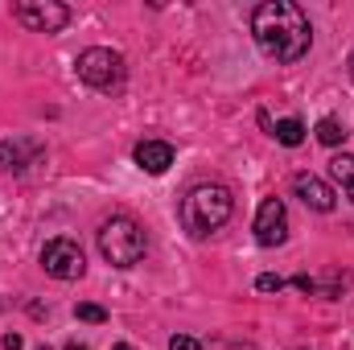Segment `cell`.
I'll list each match as a JSON object with an SVG mask.
<instances>
[{
  "label": "cell",
  "mask_w": 354,
  "mask_h": 350,
  "mask_svg": "<svg viewBox=\"0 0 354 350\" xmlns=\"http://www.w3.org/2000/svg\"><path fill=\"white\" fill-rule=\"evenodd\" d=\"M292 190H297V198H301L305 206H313V210H322V214H330V210H334V190H330V185H326L322 177H313V174H297Z\"/></svg>",
  "instance_id": "obj_8"
},
{
  "label": "cell",
  "mask_w": 354,
  "mask_h": 350,
  "mask_svg": "<svg viewBox=\"0 0 354 350\" xmlns=\"http://www.w3.org/2000/svg\"><path fill=\"white\" fill-rule=\"evenodd\" d=\"M75 313H79V322H95V326H99V322H107V313H103L99 305H79Z\"/></svg>",
  "instance_id": "obj_15"
},
{
  "label": "cell",
  "mask_w": 354,
  "mask_h": 350,
  "mask_svg": "<svg viewBox=\"0 0 354 350\" xmlns=\"http://www.w3.org/2000/svg\"><path fill=\"white\" fill-rule=\"evenodd\" d=\"M272 136H276L280 145H288V149H297V145L305 140V124H301V120H280V124L272 128Z\"/></svg>",
  "instance_id": "obj_12"
},
{
  "label": "cell",
  "mask_w": 354,
  "mask_h": 350,
  "mask_svg": "<svg viewBox=\"0 0 354 350\" xmlns=\"http://www.w3.org/2000/svg\"><path fill=\"white\" fill-rule=\"evenodd\" d=\"M111 350H132V347H128V342H120V347H111Z\"/></svg>",
  "instance_id": "obj_17"
},
{
  "label": "cell",
  "mask_w": 354,
  "mask_h": 350,
  "mask_svg": "<svg viewBox=\"0 0 354 350\" xmlns=\"http://www.w3.org/2000/svg\"><path fill=\"white\" fill-rule=\"evenodd\" d=\"M41 268L54 276V280H79L83 276V252H79V243H71V239H50L46 248H41Z\"/></svg>",
  "instance_id": "obj_6"
},
{
  "label": "cell",
  "mask_w": 354,
  "mask_h": 350,
  "mask_svg": "<svg viewBox=\"0 0 354 350\" xmlns=\"http://www.w3.org/2000/svg\"><path fill=\"white\" fill-rule=\"evenodd\" d=\"M351 79H354V54H351Z\"/></svg>",
  "instance_id": "obj_19"
},
{
  "label": "cell",
  "mask_w": 354,
  "mask_h": 350,
  "mask_svg": "<svg viewBox=\"0 0 354 350\" xmlns=\"http://www.w3.org/2000/svg\"><path fill=\"white\" fill-rule=\"evenodd\" d=\"M75 71H79V79L95 91H120L124 87V58L115 54V50H103V46H91L79 54V62H75Z\"/></svg>",
  "instance_id": "obj_4"
},
{
  "label": "cell",
  "mask_w": 354,
  "mask_h": 350,
  "mask_svg": "<svg viewBox=\"0 0 354 350\" xmlns=\"http://www.w3.org/2000/svg\"><path fill=\"white\" fill-rule=\"evenodd\" d=\"M12 12L33 33H58V29L71 25V8L66 4H54V0H17Z\"/></svg>",
  "instance_id": "obj_5"
},
{
  "label": "cell",
  "mask_w": 354,
  "mask_h": 350,
  "mask_svg": "<svg viewBox=\"0 0 354 350\" xmlns=\"http://www.w3.org/2000/svg\"><path fill=\"white\" fill-rule=\"evenodd\" d=\"M330 174H334V181L346 190V198L354 202V157L351 153H338V157L330 161Z\"/></svg>",
  "instance_id": "obj_11"
},
{
  "label": "cell",
  "mask_w": 354,
  "mask_h": 350,
  "mask_svg": "<svg viewBox=\"0 0 354 350\" xmlns=\"http://www.w3.org/2000/svg\"><path fill=\"white\" fill-rule=\"evenodd\" d=\"M136 165L153 177L165 174V169L174 165V145H165V140H145V145H136Z\"/></svg>",
  "instance_id": "obj_9"
},
{
  "label": "cell",
  "mask_w": 354,
  "mask_h": 350,
  "mask_svg": "<svg viewBox=\"0 0 354 350\" xmlns=\"http://www.w3.org/2000/svg\"><path fill=\"white\" fill-rule=\"evenodd\" d=\"M66 350H87V347H79V342H71V347H66Z\"/></svg>",
  "instance_id": "obj_18"
},
{
  "label": "cell",
  "mask_w": 354,
  "mask_h": 350,
  "mask_svg": "<svg viewBox=\"0 0 354 350\" xmlns=\"http://www.w3.org/2000/svg\"><path fill=\"white\" fill-rule=\"evenodd\" d=\"M169 350H202V347H198V338H185V334H174V338H169Z\"/></svg>",
  "instance_id": "obj_16"
},
{
  "label": "cell",
  "mask_w": 354,
  "mask_h": 350,
  "mask_svg": "<svg viewBox=\"0 0 354 350\" xmlns=\"http://www.w3.org/2000/svg\"><path fill=\"white\" fill-rule=\"evenodd\" d=\"M29 157H37V145H21V140L0 145V165L4 169H29Z\"/></svg>",
  "instance_id": "obj_10"
},
{
  "label": "cell",
  "mask_w": 354,
  "mask_h": 350,
  "mask_svg": "<svg viewBox=\"0 0 354 350\" xmlns=\"http://www.w3.org/2000/svg\"><path fill=\"white\" fill-rule=\"evenodd\" d=\"M252 33H256V46L264 50L272 62H301L309 54V42H313L309 17L297 4H288V0H264V4H256Z\"/></svg>",
  "instance_id": "obj_1"
},
{
  "label": "cell",
  "mask_w": 354,
  "mask_h": 350,
  "mask_svg": "<svg viewBox=\"0 0 354 350\" xmlns=\"http://www.w3.org/2000/svg\"><path fill=\"white\" fill-rule=\"evenodd\" d=\"M256 239H260V248H280L288 239V210L280 198H264V206L256 214Z\"/></svg>",
  "instance_id": "obj_7"
},
{
  "label": "cell",
  "mask_w": 354,
  "mask_h": 350,
  "mask_svg": "<svg viewBox=\"0 0 354 350\" xmlns=\"http://www.w3.org/2000/svg\"><path fill=\"white\" fill-rule=\"evenodd\" d=\"M41 350H46V347H41Z\"/></svg>",
  "instance_id": "obj_20"
},
{
  "label": "cell",
  "mask_w": 354,
  "mask_h": 350,
  "mask_svg": "<svg viewBox=\"0 0 354 350\" xmlns=\"http://www.w3.org/2000/svg\"><path fill=\"white\" fill-rule=\"evenodd\" d=\"M231 210H235L231 190L206 181V185H194V190L181 198V227H185L194 239H206V235H214V231L231 219Z\"/></svg>",
  "instance_id": "obj_2"
},
{
  "label": "cell",
  "mask_w": 354,
  "mask_h": 350,
  "mask_svg": "<svg viewBox=\"0 0 354 350\" xmlns=\"http://www.w3.org/2000/svg\"><path fill=\"white\" fill-rule=\"evenodd\" d=\"M256 288H260V293H280V288H284V276H276V272H264V276L256 280Z\"/></svg>",
  "instance_id": "obj_14"
},
{
  "label": "cell",
  "mask_w": 354,
  "mask_h": 350,
  "mask_svg": "<svg viewBox=\"0 0 354 350\" xmlns=\"http://www.w3.org/2000/svg\"><path fill=\"white\" fill-rule=\"evenodd\" d=\"M346 136H351V132H346V128H342V124H338L334 116L317 120V140H322V145H330V149H334V145H342Z\"/></svg>",
  "instance_id": "obj_13"
},
{
  "label": "cell",
  "mask_w": 354,
  "mask_h": 350,
  "mask_svg": "<svg viewBox=\"0 0 354 350\" xmlns=\"http://www.w3.org/2000/svg\"><path fill=\"white\" fill-rule=\"evenodd\" d=\"M99 252L107 256L111 268H132V264H140V256H145V231H140V223L128 219V214H111V219L99 227Z\"/></svg>",
  "instance_id": "obj_3"
}]
</instances>
